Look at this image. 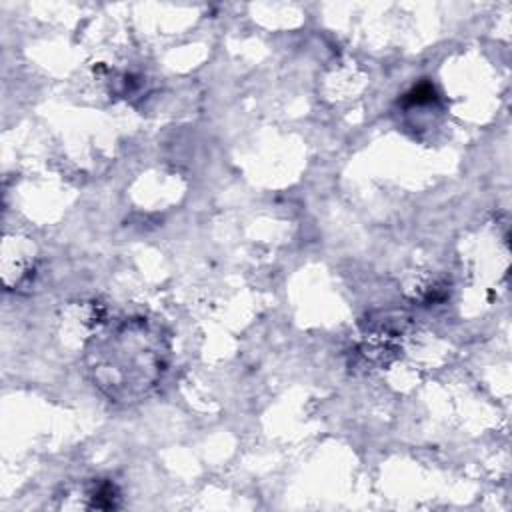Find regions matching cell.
I'll return each instance as SVG.
<instances>
[{"label": "cell", "mask_w": 512, "mask_h": 512, "mask_svg": "<svg viewBox=\"0 0 512 512\" xmlns=\"http://www.w3.org/2000/svg\"><path fill=\"white\" fill-rule=\"evenodd\" d=\"M170 358L168 328L144 314L100 324L84 346V370L90 382L118 406L148 398L168 372Z\"/></svg>", "instance_id": "obj_1"}, {"label": "cell", "mask_w": 512, "mask_h": 512, "mask_svg": "<svg viewBox=\"0 0 512 512\" xmlns=\"http://www.w3.org/2000/svg\"><path fill=\"white\" fill-rule=\"evenodd\" d=\"M82 496L88 498L86 508L112 510L120 506V490L112 480H92L82 488Z\"/></svg>", "instance_id": "obj_2"}]
</instances>
